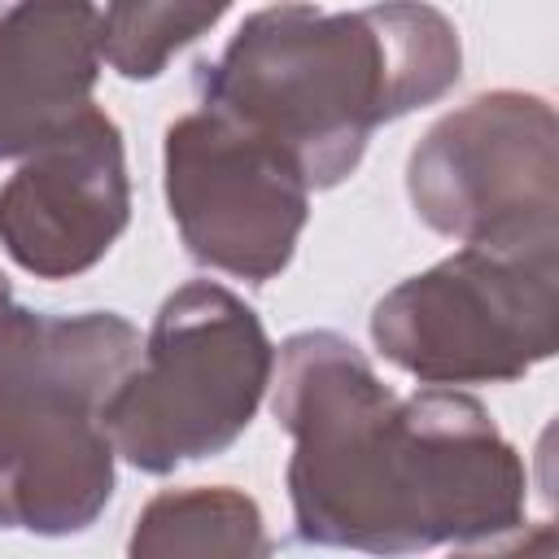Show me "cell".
<instances>
[{
  "mask_svg": "<svg viewBox=\"0 0 559 559\" xmlns=\"http://www.w3.org/2000/svg\"><path fill=\"white\" fill-rule=\"evenodd\" d=\"M406 197L441 236L559 249V127L537 92L493 87L437 118L406 157Z\"/></svg>",
  "mask_w": 559,
  "mask_h": 559,
  "instance_id": "6",
  "label": "cell"
},
{
  "mask_svg": "<svg viewBox=\"0 0 559 559\" xmlns=\"http://www.w3.org/2000/svg\"><path fill=\"white\" fill-rule=\"evenodd\" d=\"M162 188L192 262L245 284L275 280L310 218L301 166L266 135L205 105L166 127Z\"/></svg>",
  "mask_w": 559,
  "mask_h": 559,
  "instance_id": "7",
  "label": "cell"
},
{
  "mask_svg": "<svg viewBox=\"0 0 559 559\" xmlns=\"http://www.w3.org/2000/svg\"><path fill=\"white\" fill-rule=\"evenodd\" d=\"M9 4H17V0H0V13H4V9H9Z\"/></svg>",
  "mask_w": 559,
  "mask_h": 559,
  "instance_id": "13",
  "label": "cell"
},
{
  "mask_svg": "<svg viewBox=\"0 0 559 559\" xmlns=\"http://www.w3.org/2000/svg\"><path fill=\"white\" fill-rule=\"evenodd\" d=\"M13 301H17V297H13V288H9V275L0 271V314H4V310H9Z\"/></svg>",
  "mask_w": 559,
  "mask_h": 559,
  "instance_id": "12",
  "label": "cell"
},
{
  "mask_svg": "<svg viewBox=\"0 0 559 559\" xmlns=\"http://www.w3.org/2000/svg\"><path fill=\"white\" fill-rule=\"evenodd\" d=\"M140 358V332L114 310L0 314V528L70 537L114 498L105 402Z\"/></svg>",
  "mask_w": 559,
  "mask_h": 559,
  "instance_id": "3",
  "label": "cell"
},
{
  "mask_svg": "<svg viewBox=\"0 0 559 559\" xmlns=\"http://www.w3.org/2000/svg\"><path fill=\"white\" fill-rule=\"evenodd\" d=\"M227 9L231 0H105L100 57L131 83L157 79L170 57L201 39Z\"/></svg>",
  "mask_w": 559,
  "mask_h": 559,
  "instance_id": "11",
  "label": "cell"
},
{
  "mask_svg": "<svg viewBox=\"0 0 559 559\" xmlns=\"http://www.w3.org/2000/svg\"><path fill=\"white\" fill-rule=\"evenodd\" d=\"M271 411L293 437L284 480L306 546L476 550L524 528V459L463 389L397 397L349 336L310 328L275 349Z\"/></svg>",
  "mask_w": 559,
  "mask_h": 559,
  "instance_id": "1",
  "label": "cell"
},
{
  "mask_svg": "<svg viewBox=\"0 0 559 559\" xmlns=\"http://www.w3.org/2000/svg\"><path fill=\"white\" fill-rule=\"evenodd\" d=\"M463 74L459 26L424 0L367 9L271 4L201 66L205 109L280 144L314 188H336L376 127L441 100Z\"/></svg>",
  "mask_w": 559,
  "mask_h": 559,
  "instance_id": "2",
  "label": "cell"
},
{
  "mask_svg": "<svg viewBox=\"0 0 559 559\" xmlns=\"http://www.w3.org/2000/svg\"><path fill=\"white\" fill-rule=\"evenodd\" d=\"M271 537L262 511L245 489L231 485H192L148 498L135 515L127 555H266Z\"/></svg>",
  "mask_w": 559,
  "mask_h": 559,
  "instance_id": "10",
  "label": "cell"
},
{
  "mask_svg": "<svg viewBox=\"0 0 559 559\" xmlns=\"http://www.w3.org/2000/svg\"><path fill=\"white\" fill-rule=\"evenodd\" d=\"M96 0H17L0 13V162L70 127L100 79Z\"/></svg>",
  "mask_w": 559,
  "mask_h": 559,
  "instance_id": "9",
  "label": "cell"
},
{
  "mask_svg": "<svg viewBox=\"0 0 559 559\" xmlns=\"http://www.w3.org/2000/svg\"><path fill=\"white\" fill-rule=\"evenodd\" d=\"M131 223L118 122L87 105L0 183V245L35 280L92 271Z\"/></svg>",
  "mask_w": 559,
  "mask_h": 559,
  "instance_id": "8",
  "label": "cell"
},
{
  "mask_svg": "<svg viewBox=\"0 0 559 559\" xmlns=\"http://www.w3.org/2000/svg\"><path fill=\"white\" fill-rule=\"evenodd\" d=\"M271 371L275 345L245 297L214 280L175 288L100 411L114 454L148 476L223 454L253 424Z\"/></svg>",
  "mask_w": 559,
  "mask_h": 559,
  "instance_id": "4",
  "label": "cell"
},
{
  "mask_svg": "<svg viewBox=\"0 0 559 559\" xmlns=\"http://www.w3.org/2000/svg\"><path fill=\"white\" fill-rule=\"evenodd\" d=\"M376 349L419 384H507L559 345V249L463 245L389 288Z\"/></svg>",
  "mask_w": 559,
  "mask_h": 559,
  "instance_id": "5",
  "label": "cell"
}]
</instances>
